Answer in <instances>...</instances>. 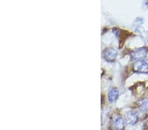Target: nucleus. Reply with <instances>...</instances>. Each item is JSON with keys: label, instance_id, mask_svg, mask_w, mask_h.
<instances>
[{"label": "nucleus", "instance_id": "nucleus-2", "mask_svg": "<svg viewBox=\"0 0 148 130\" xmlns=\"http://www.w3.org/2000/svg\"><path fill=\"white\" fill-rule=\"evenodd\" d=\"M133 70L135 72L147 73L148 62L145 60H138L133 65Z\"/></svg>", "mask_w": 148, "mask_h": 130}, {"label": "nucleus", "instance_id": "nucleus-6", "mask_svg": "<svg viewBox=\"0 0 148 130\" xmlns=\"http://www.w3.org/2000/svg\"><path fill=\"white\" fill-rule=\"evenodd\" d=\"M138 105L142 111H148V98H144L138 101Z\"/></svg>", "mask_w": 148, "mask_h": 130}, {"label": "nucleus", "instance_id": "nucleus-5", "mask_svg": "<svg viewBox=\"0 0 148 130\" xmlns=\"http://www.w3.org/2000/svg\"><path fill=\"white\" fill-rule=\"evenodd\" d=\"M125 118L126 122L128 124L134 125L138 121V116L137 115L135 114L134 112H132V111H128L125 114Z\"/></svg>", "mask_w": 148, "mask_h": 130}, {"label": "nucleus", "instance_id": "nucleus-7", "mask_svg": "<svg viewBox=\"0 0 148 130\" xmlns=\"http://www.w3.org/2000/svg\"><path fill=\"white\" fill-rule=\"evenodd\" d=\"M119 96V91L117 89H113L109 91L108 95V99L109 101L111 103H113L114 101H116V99H117Z\"/></svg>", "mask_w": 148, "mask_h": 130}, {"label": "nucleus", "instance_id": "nucleus-1", "mask_svg": "<svg viewBox=\"0 0 148 130\" xmlns=\"http://www.w3.org/2000/svg\"><path fill=\"white\" fill-rule=\"evenodd\" d=\"M118 56V52L112 47H109L103 51V57L107 62H113Z\"/></svg>", "mask_w": 148, "mask_h": 130}, {"label": "nucleus", "instance_id": "nucleus-4", "mask_svg": "<svg viewBox=\"0 0 148 130\" xmlns=\"http://www.w3.org/2000/svg\"><path fill=\"white\" fill-rule=\"evenodd\" d=\"M113 127L114 130H123L125 128V121L123 118L118 116L114 118L113 121Z\"/></svg>", "mask_w": 148, "mask_h": 130}, {"label": "nucleus", "instance_id": "nucleus-8", "mask_svg": "<svg viewBox=\"0 0 148 130\" xmlns=\"http://www.w3.org/2000/svg\"><path fill=\"white\" fill-rule=\"evenodd\" d=\"M145 129H147L148 130V121L145 124Z\"/></svg>", "mask_w": 148, "mask_h": 130}, {"label": "nucleus", "instance_id": "nucleus-3", "mask_svg": "<svg viewBox=\"0 0 148 130\" xmlns=\"http://www.w3.org/2000/svg\"><path fill=\"white\" fill-rule=\"evenodd\" d=\"M147 49L146 47H141L137 49L132 52L131 53V57L133 59H138V60H142L147 55Z\"/></svg>", "mask_w": 148, "mask_h": 130}]
</instances>
